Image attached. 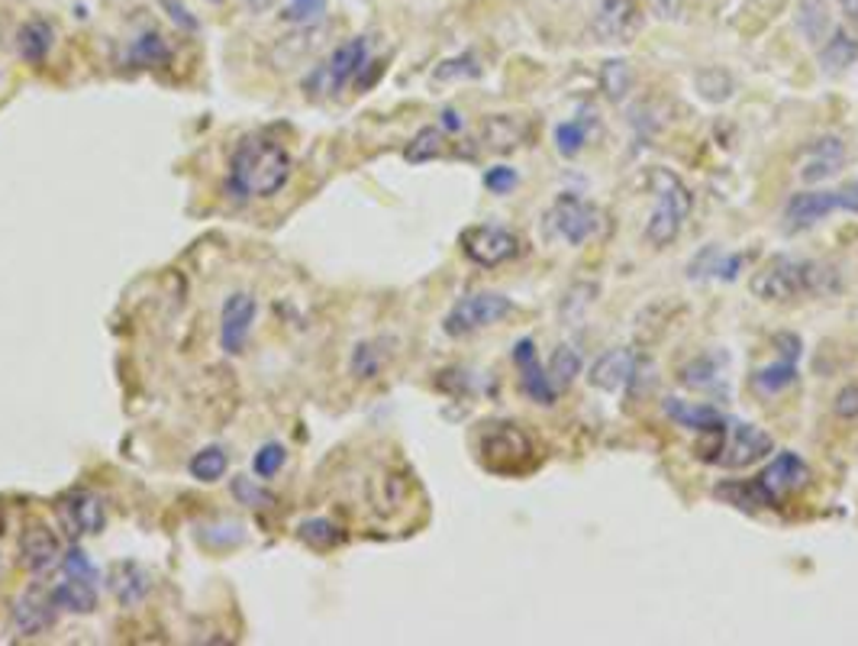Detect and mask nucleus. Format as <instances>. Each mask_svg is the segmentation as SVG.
<instances>
[{
	"instance_id": "nucleus-1",
	"label": "nucleus",
	"mask_w": 858,
	"mask_h": 646,
	"mask_svg": "<svg viewBox=\"0 0 858 646\" xmlns=\"http://www.w3.org/2000/svg\"><path fill=\"white\" fill-rule=\"evenodd\" d=\"M290 175H294V158L285 150V143L265 133H252L242 136L230 155L227 191L237 200H268L285 191Z\"/></svg>"
},
{
	"instance_id": "nucleus-2",
	"label": "nucleus",
	"mask_w": 858,
	"mask_h": 646,
	"mask_svg": "<svg viewBox=\"0 0 858 646\" xmlns=\"http://www.w3.org/2000/svg\"><path fill=\"white\" fill-rule=\"evenodd\" d=\"M811 482V466L798 452H778L752 482H723L716 485V497H726L729 504L743 511L759 507H781V501L804 489Z\"/></svg>"
},
{
	"instance_id": "nucleus-3",
	"label": "nucleus",
	"mask_w": 858,
	"mask_h": 646,
	"mask_svg": "<svg viewBox=\"0 0 858 646\" xmlns=\"http://www.w3.org/2000/svg\"><path fill=\"white\" fill-rule=\"evenodd\" d=\"M829 288V269L798 259V255H778L752 275V295L762 300H791L801 295H820Z\"/></svg>"
},
{
	"instance_id": "nucleus-4",
	"label": "nucleus",
	"mask_w": 858,
	"mask_h": 646,
	"mask_svg": "<svg viewBox=\"0 0 858 646\" xmlns=\"http://www.w3.org/2000/svg\"><path fill=\"white\" fill-rule=\"evenodd\" d=\"M649 185H652L659 204H656V210L649 213L646 240H649L652 247L666 249L674 243V237L681 233L684 220L691 217L694 198H691L688 185H684L674 172H668V168H652V172H649Z\"/></svg>"
},
{
	"instance_id": "nucleus-5",
	"label": "nucleus",
	"mask_w": 858,
	"mask_h": 646,
	"mask_svg": "<svg viewBox=\"0 0 858 646\" xmlns=\"http://www.w3.org/2000/svg\"><path fill=\"white\" fill-rule=\"evenodd\" d=\"M477 452H481V462L491 472L514 475V472H526L532 466L536 449L517 424H491V430H484L477 437Z\"/></svg>"
},
{
	"instance_id": "nucleus-6",
	"label": "nucleus",
	"mask_w": 858,
	"mask_h": 646,
	"mask_svg": "<svg viewBox=\"0 0 858 646\" xmlns=\"http://www.w3.org/2000/svg\"><path fill=\"white\" fill-rule=\"evenodd\" d=\"M514 314V300L507 295H497V292H475V295H465L452 304V310L446 314L442 320V330L446 337H469V333H477L484 327H494L501 324L504 317Z\"/></svg>"
},
{
	"instance_id": "nucleus-7",
	"label": "nucleus",
	"mask_w": 858,
	"mask_h": 646,
	"mask_svg": "<svg viewBox=\"0 0 858 646\" xmlns=\"http://www.w3.org/2000/svg\"><path fill=\"white\" fill-rule=\"evenodd\" d=\"M369 62V40L365 36H352L342 46H336L333 55L317 65L310 72V78H304V95H339L349 81H355V75L365 68Z\"/></svg>"
},
{
	"instance_id": "nucleus-8",
	"label": "nucleus",
	"mask_w": 858,
	"mask_h": 646,
	"mask_svg": "<svg viewBox=\"0 0 858 646\" xmlns=\"http://www.w3.org/2000/svg\"><path fill=\"white\" fill-rule=\"evenodd\" d=\"M597 230H601V210L591 200L578 198L572 191L559 195L546 213V233L559 237L562 243H569L574 249L584 247Z\"/></svg>"
},
{
	"instance_id": "nucleus-9",
	"label": "nucleus",
	"mask_w": 858,
	"mask_h": 646,
	"mask_svg": "<svg viewBox=\"0 0 858 646\" xmlns=\"http://www.w3.org/2000/svg\"><path fill=\"white\" fill-rule=\"evenodd\" d=\"M459 247L465 252V259L481 269H497L504 262H514L524 252L517 233H510L507 227H494V223H477V227L462 230Z\"/></svg>"
},
{
	"instance_id": "nucleus-10",
	"label": "nucleus",
	"mask_w": 858,
	"mask_h": 646,
	"mask_svg": "<svg viewBox=\"0 0 858 646\" xmlns=\"http://www.w3.org/2000/svg\"><path fill=\"white\" fill-rule=\"evenodd\" d=\"M55 517L58 527L78 544L81 537H95L103 530L107 514H103V501L88 492V489H72L55 501Z\"/></svg>"
},
{
	"instance_id": "nucleus-11",
	"label": "nucleus",
	"mask_w": 858,
	"mask_h": 646,
	"mask_svg": "<svg viewBox=\"0 0 858 646\" xmlns=\"http://www.w3.org/2000/svg\"><path fill=\"white\" fill-rule=\"evenodd\" d=\"M58 617V604L52 598V589L43 585H30L26 592H20L13 607H10V634L13 637H43L48 627Z\"/></svg>"
},
{
	"instance_id": "nucleus-12",
	"label": "nucleus",
	"mask_w": 858,
	"mask_h": 646,
	"mask_svg": "<svg viewBox=\"0 0 858 646\" xmlns=\"http://www.w3.org/2000/svg\"><path fill=\"white\" fill-rule=\"evenodd\" d=\"M258 317V300L249 292H233L230 298L223 300L220 310V349L227 355H239L242 349L249 347L252 327Z\"/></svg>"
},
{
	"instance_id": "nucleus-13",
	"label": "nucleus",
	"mask_w": 858,
	"mask_h": 646,
	"mask_svg": "<svg viewBox=\"0 0 858 646\" xmlns=\"http://www.w3.org/2000/svg\"><path fill=\"white\" fill-rule=\"evenodd\" d=\"M774 449V440L765 434L762 427H752L746 420H729L726 424V440L719 452V466L726 469H746L752 462L765 459Z\"/></svg>"
},
{
	"instance_id": "nucleus-14",
	"label": "nucleus",
	"mask_w": 858,
	"mask_h": 646,
	"mask_svg": "<svg viewBox=\"0 0 858 646\" xmlns=\"http://www.w3.org/2000/svg\"><path fill=\"white\" fill-rule=\"evenodd\" d=\"M591 26L604 43H629L642 30V13L636 0H597Z\"/></svg>"
},
{
	"instance_id": "nucleus-15",
	"label": "nucleus",
	"mask_w": 858,
	"mask_h": 646,
	"mask_svg": "<svg viewBox=\"0 0 858 646\" xmlns=\"http://www.w3.org/2000/svg\"><path fill=\"white\" fill-rule=\"evenodd\" d=\"M327 40V23H307V26H294V33H287L282 40H275V46L268 50V62L275 72H290L297 65H304L307 58H314Z\"/></svg>"
},
{
	"instance_id": "nucleus-16",
	"label": "nucleus",
	"mask_w": 858,
	"mask_h": 646,
	"mask_svg": "<svg viewBox=\"0 0 858 646\" xmlns=\"http://www.w3.org/2000/svg\"><path fill=\"white\" fill-rule=\"evenodd\" d=\"M20 562L33 576H43V572L55 569L62 562V544H58V537H55V530L48 524L33 521L23 530V537H20Z\"/></svg>"
},
{
	"instance_id": "nucleus-17",
	"label": "nucleus",
	"mask_w": 858,
	"mask_h": 646,
	"mask_svg": "<svg viewBox=\"0 0 858 646\" xmlns=\"http://www.w3.org/2000/svg\"><path fill=\"white\" fill-rule=\"evenodd\" d=\"M636 365H639L636 349L629 347L607 349V352L591 365L587 382H591V388L607 392V395H610V392H620V388H626V385L636 379Z\"/></svg>"
},
{
	"instance_id": "nucleus-18",
	"label": "nucleus",
	"mask_w": 858,
	"mask_h": 646,
	"mask_svg": "<svg viewBox=\"0 0 858 646\" xmlns=\"http://www.w3.org/2000/svg\"><path fill=\"white\" fill-rule=\"evenodd\" d=\"M514 362H517V369H520V388H524L526 395L536 401V404H556L559 388L552 385L549 372L542 369L532 340H520V343L514 347Z\"/></svg>"
},
{
	"instance_id": "nucleus-19",
	"label": "nucleus",
	"mask_w": 858,
	"mask_h": 646,
	"mask_svg": "<svg viewBox=\"0 0 858 646\" xmlns=\"http://www.w3.org/2000/svg\"><path fill=\"white\" fill-rule=\"evenodd\" d=\"M529 140V123L517 113H494L481 123V143L494 152H514Z\"/></svg>"
},
{
	"instance_id": "nucleus-20",
	"label": "nucleus",
	"mask_w": 858,
	"mask_h": 646,
	"mask_svg": "<svg viewBox=\"0 0 858 646\" xmlns=\"http://www.w3.org/2000/svg\"><path fill=\"white\" fill-rule=\"evenodd\" d=\"M107 589L113 592V598L123 607H133V604H143L145 595H148L152 576L145 572L140 562H117L107 572Z\"/></svg>"
},
{
	"instance_id": "nucleus-21",
	"label": "nucleus",
	"mask_w": 858,
	"mask_h": 646,
	"mask_svg": "<svg viewBox=\"0 0 858 646\" xmlns=\"http://www.w3.org/2000/svg\"><path fill=\"white\" fill-rule=\"evenodd\" d=\"M843 162H846L843 140L839 136H823V140L813 143L811 152H807V162L801 165V182H807V185L826 182V178H833L843 168Z\"/></svg>"
},
{
	"instance_id": "nucleus-22",
	"label": "nucleus",
	"mask_w": 858,
	"mask_h": 646,
	"mask_svg": "<svg viewBox=\"0 0 858 646\" xmlns=\"http://www.w3.org/2000/svg\"><path fill=\"white\" fill-rule=\"evenodd\" d=\"M833 210H839V191H801L788 200L784 217H788L791 230H804V227L820 223Z\"/></svg>"
},
{
	"instance_id": "nucleus-23",
	"label": "nucleus",
	"mask_w": 858,
	"mask_h": 646,
	"mask_svg": "<svg viewBox=\"0 0 858 646\" xmlns=\"http://www.w3.org/2000/svg\"><path fill=\"white\" fill-rule=\"evenodd\" d=\"M55 46V26L46 17H33L16 30V52L26 65H43Z\"/></svg>"
},
{
	"instance_id": "nucleus-24",
	"label": "nucleus",
	"mask_w": 858,
	"mask_h": 646,
	"mask_svg": "<svg viewBox=\"0 0 858 646\" xmlns=\"http://www.w3.org/2000/svg\"><path fill=\"white\" fill-rule=\"evenodd\" d=\"M666 414L678 427H688L694 434H707V430H716V427H726V417L716 410L714 404H691V401L666 398Z\"/></svg>"
},
{
	"instance_id": "nucleus-25",
	"label": "nucleus",
	"mask_w": 858,
	"mask_h": 646,
	"mask_svg": "<svg viewBox=\"0 0 858 646\" xmlns=\"http://www.w3.org/2000/svg\"><path fill=\"white\" fill-rule=\"evenodd\" d=\"M172 46L162 33L155 30H145L140 33L130 46H127V65L130 68H143V72H152V68H165L172 62Z\"/></svg>"
},
{
	"instance_id": "nucleus-26",
	"label": "nucleus",
	"mask_w": 858,
	"mask_h": 646,
	"mask_svg": "<svg viewBox=\"0 0 858 646\" xmlns=\"http://www.w3.org/2000/svg\"><path fill=\"white\" fill-rule=\"evenodd\" d=\"M52 598H55L58 611H72V614H95L97 611V585L85 579H65V582L52 585Z\"/></svg>"
},
{
	"instance_id": "nucleus-27",
	"label": "nucleus",
	"mask_w": 858,
	"mask_h": 646,
	"mask_svg": "<svg viewBox=\"0 0 858 646\" xmlns=\"http://www.w3.org/2000/svg\"><path fill=\"white\" fill-rule=\"evenodd\" d=\"M798 382V359H778V362H771V365H765L759 369L756 375H752V385L762 392V395H781V392H788L791 385Z\"/></svg>"
},
{
	"instance_id": "nucleus-28",
	"label": "nucleus",
	"mask_w": 858,
	"mask_h": 646,
	"mask_svg": "<svg viewBox=\"0 0 858 646\" xmlns=\"http://www.w3.org/2000/svg\"><path fill=\"white\" fill-rule=\"evenodd\" d=\"M227 469H230V456H227L223 447L197 449L191 456V462H188V472H191L194 482H207V485L220 482L227 475Z\"/></svg>"
},
{
	"instance_id": "nucleus-29",
	"label": "nucleus",
	"mask_w": 858,
	"mask_h": 646,
	"mask_svg": "<svg viewBox=\"0 0 858 646\" xmlns=\"http://www.w3.org/2000/svg\"><path fill=\"white\" fill-rule=\"evenodd\" d=\"M858 58V43L846 33V30H833L829 43L820 50V65L823 72H843L849 65H856Z\"/></svg>"
},
{
	"instance_id": "nucleus-30",
	"label": "nucleus",
	"mask_w": 858,
	"mask_h": 646,
	"mask_svg": "<svg viewBox=\"0 0 858 646\" xmlns=\"http://www.w3.org/2000/svg\"><path fill=\"white\" fill-rule=\"evenodd\" d=\"M297 537H300L307 547L333 549L345 540V530H342L339 524H333V521H327V517H310V521H304V524L297 527Z\"/></svg>"
},
{
	"instance_id": "nucleus-31",
	"label": "nucleus",
	"mask_w": 858,
	"mask_h": 646,
	"mask_svg": "<svg viewBox=\"0 0 858 646\" xmlns=\"http://www.w3.org/2000/svg\"><path fill=\"white\" fill-rule=\"evenodd\" d=\"M629 88H632V68H629V62L607 58V62L601 65V91H604V98L620 103V100L629 95Z\"/></svg>"
},
{
	"instance_id": "nucleus-32",
	"label": "nucleus",
	"mask_w": 858,
	"mask_h": 646,
	"mask_svg": "<svg viewBox=\"0 0 858 646\" xmlns=\"http://www.w3.org/2000/svg\"><path fill=\"white\" fill-rule=\"evenodd\" d=\"M442 152H446V133H442V127H424V130L407 143L404 158H407L410 165H424V162L439 158Z\"/></svg>"
},
{
	"instance_id": "nucleus-33",
	"label": "nucleus",
	"mask_w": 858,
	"mask_h": 646,
	"mask_svg": "<svg viewBox=\"0 0 858 646\" xmlns=\"http://www.w3.org/2000/svg\"><path fill=\"white\" fill-rule=\"evenodd\" d=\"M384 362H387V355L382 352V343H359V347L352 349L349 372H352V379H359V382H372V379L382 375Z\"/></svg>"
},
{
	"instance_id": "nucleus-34",
	"label": "nucleus",
	"mask_w": 858,
	"mask_h": 646,
	"mask_svg": "<svg viewBox=\"0 0 858 646\" xmlns=\"http://www.w3.org/2000/svg\"><path fill=\"white\" fill-rule=\"evenodd\" d=\"M549 379H552V385L562 392V388H569L574 379L581 375V352L569 343H562V347L552 352V359H549Z\"/></svg>"
},
{
	"instance_id": "nucleus-35",
	"label": "nucleus",
	"mask_w": 858,
	"mask_h": 646,
	"mask_svg": "<svg viewBox=\"0 0 858 646\" xmlns=\"http://www.w3.org/2000/svg\"><path fill=\"white\" fill-rule=\"evenodd\" d=\"M481 75V62H477L475 52H462L455 58H446L432 68V81L436 85H449V81H459V78H477Z\"/></svg>"
},
{
	"instance_id": "nucleus-36",
	"label": "nucleus",
	"mask_w": 858,
	"mask_h": 646,
	"mask_svg": "<svg viewBox=\"0 0 858 646\" xmlns=\"http://www.w3.org/2000/svg\"><path fill=\"white\" fill-rule=\"evenodd\" d=\"M230 492H233L237 504H242V507L265 511V507H272V504H275V495H272L265 485H258L255 479H245V475H237V479L230 482Z\"/></svg>"
},
{
	"instance_id": "nucleus-37",
	"label": "nucleus",
	"mask_w": 858,
	"mask_h": 646,
	"mask_svg": "<svg viewBox=\"0 0 858 646\" xmlns=\"http://www.w3.org/2000/svg\"><path fill=\"white\" fill-rule=\"evenodd\" d=\"M323 13H327V0H287L278 17L290 26H307V23H320Z\"/></svg>"
},
{
	"instance_id": "nucleus-38",
	"label": "nucleus",
	"mask_w": 858,
	"mask_h": 646,
	"mask_svg": "<svg viewBox=\"0 0 858 646\" xmlns=\"http://www.w3.org/2000/svg\"><path fill=\"white\" fill-rule=\"evenodd\" d=\"M285 462L287 449L282 444H265V447L255 449V456H252V472H255V479H275Z\"/></svg>"
},
{
	"instance_id": "nucleus-39",
	"label": "nucleus",
	"mask_w": 858,
	"mask_h": 646,
	"mask_svg": "<svg viewBox=\"0 0 858 646\" xmlns=\"http://www.w3.org/2000/svg\"><path fill=\"white\" fill-rule=\"evenodd\" d=\"M587 143V123L584 120H569L556 127V150L565 158H574Z\"/></svg>"
},
{
	"instance_id": "nucleus-40",
	"label": "nucleus",
	"mask_w": 858,
	"mask_h": 646,
	"mask_svg": "<svg viewBox=\"0 0 858 646\" xmlns=\"http://www.w3.org/2000/svg\"><path fill=\"white\" fill-rule=\"evenodd\" d=\"M697 95L704 100H711V103L733 98V78L723 68H711L704 75H697Z\"/></svg>"
},
{
	"instance_id": "nucleus-41",
	"label": "nucleus",
	"mask_w": 858,
	"mask_h": 646,
	"mask_svg": "<svg viewBox=\"0 0 858 646\" xmlns=\"http://www.w3.org/2000/svg\"><path fill=\"white\" fill-rule=\"evenodd\" d=\"M62 569H65V576L68 579H85V582H97V569L95 562H91V556L85 552L81 547H72L68 552H62V562H58Z\"/></svg>"
},
{
	"instance_id": "nucleus-42",
	"label": "nucleus",
	"mask_w": 858,
	"mask_h": 646,
	"mask_svg": "<svg viewBox=\"0 0 858 646\" xmlns=\"http://www.w3.org/2000/svg\"><path fill=\"white\" fill-rule=\"evenodd\" d=\"M484 188L491 191V195H510L517 185H520V175H517V168H510V165H494V168H487L484 172Z\"/></svg>"
},
{
	"instance_id": "nucleus-43",
	"label": "nucleus",
	"mask_w": 858,
	"mask_h": 646,
	"mask_svg": "<svg viewBox=\"0 0 858 646\" xmlns=\"http://www.w3.org/2000/svg\"><path fill=\"white\" fill-rule=\"evenodd\" d=\"M801 17H811V23H801V30L811 36V40H820L829 26V17H826V3L823 0H804L801 3Z\"/></svg>"
},
{
	"instance_id": "nucleus-44",
	"label": "nucleus",
	"mask_w": 858,
	"mask_h": 646,
	"mask_svg": "<svg viewBox=\"0 0 858 646\" xmlns=\"http://www.w3.org/2000/svg\"><path fill=\"white\" fill-rule=\"evenodd\" d=\"M162 10L168 13V20L182 30V33H197L200 30V20L191 13V7L185 0H158Z\"/></svg>"
},
{
	"instance_id": "nucleus-45",
	"label": "nucleus",
	"mask_w": 858,
	"mask_h": 646,
	"mask_svg": "<svg viewBox=\"0 0 858 646\" xmlns=\"http://www.w3.org/2000/svg\"><path fill=\"white\" fill-rule=\"evenodd\" d=\"M714 379H716L714 362H711V359H704V355H701V359H694V362L684 369V385H688V388H707Z\"/></svg>"
},
{
	"instance_id": "nucleus-46",
	"label": "nucleus",
	"mask_w": 858,
	"mask_h": 646,
	"mask_svg": "<svg viewBox=\"0 0 858 646\" xmlns=\"http://www.w3.org/2000/svg\"><path fill=\"white\" fill-rule=\"evenodd\" d=\"M833 414L843 417V420H858V382L846 385V388L836 395V401H833Z\"/></svg>"
},
{
	"instance_id": "nucleus-47",
	"label": "nucleus",
	"mask_w": 858,
	"mask_h": 646,
	"mask_svg": "<svg viewBox=\"0 0 858 646\" xmlns=\"http://www.w3.org/2000/svg\"><path fill=\"white\" fill-rule=\"evenodd\" d=\"M743 262H746V255L739 252V255H729V259H719L714 265H707L711 272H714L719 282H733L736 275H739V269H743Z\"/></svg>"
},
{
	"instance_id": "nucleus-48",
	"label": "nucleus",
	"mask_w": 858,
	"mask_h": 646,
	"mask_svg": "<svg viewBox=\"0 0 858 646\" xmlns=\"http://www.w3.org/2000/svg\"><path fill=\"white\" fill-rule=\"evenodd\" d=\"M382 75H384V62H365V68L355 75V88H359V91H369Z\"/></svg>"
},
{
	"instance_id": "nucleus-49",
	"label": "nucleus",
	"mask_w": 858,
	"mask_h": 646,
	"mask_svg": "<svg viewBox=\"0 0 858 646\" xmlns=\"http://www.w3.org/2000/svg\"><path fill=\"white\" fill-rule=\"evenodd\" d=\"M439 127H442V133H462L465 130V117L455 107H442L439 110Z\"/></svg>"
},
{
	"instance_id": "nucleus-50",
	"label": "nucleus",
	"mask_w": 858,
	"mask_h": 646,
	"mask_svg": "<svg viewBox=\"0 0 858 646\" xmlns=\"http://www.w3.org/2000/svg\"><path fill=\"white\" fill-rule=\"evenodd\" d=\"M839 210H849V213H858V178L843 185L839 188Z\"/></svg>"
},
{
	"instance_id": "nucleus-51",
	"label": "nucleus",
	"mask_w": 858,
	"mask_h": 646,
	"mask_svg": "<svg viewBox=\"0 0 858 646\" xmlns=\"http://www.w3.org/2000/svg\"><path fill=\"white\" fill-rule=\"evenodd\" d=\"M843 13H846L849 20H858V0H843Z\"/></svg>"
},
{
	"instance_id": "nucleus-52",
	"label": "nucleus",
	"mask_w": 858,
	"mask_h": 646,
	"mask_svg": "<svg viewBox=\"0 0 858 646\" xmlns=\"http://www.w3.org/2000/svg\"><path fill=\"white\" fill-rule=\"evenodd\" d=\"M207 3H223V0H207Z\"/></svg>"
}]
</instances>
